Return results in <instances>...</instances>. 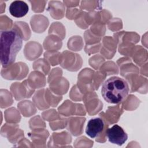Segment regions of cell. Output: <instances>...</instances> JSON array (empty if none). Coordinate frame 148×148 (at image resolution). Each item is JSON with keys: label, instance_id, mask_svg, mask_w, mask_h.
<instances>
[{"label": "cell", "instance_id": "obj_1", "mask_svg": "<svg viewBox=\"0 0 148 148\" xmlns=\"http://www.w3.org/2000/svg\"><path fill=\"white\" fill-rule=\"evenodd\" d=\"M0 40L1 63L6 68L15 61L22 47L23 38L17 29H11L2 31Z\"/></svg>", "mask_w": 148, "mask_h": 148}, {"label": "cell", "instance_id": "obj_2", "mask_svg": "<svg viewBox=\"0 0 148 148\" xmlns=\"http://www.w3.org/2000/svg\"><path fill=\"white\" fill-rule=\"evenodd\" d=\"M129 87L123 79L112 76L104 82L101 87V94L105 101L117 104L123 102L127 97Z\"/></svg>", "mask_w": 148, "mask_h": 148}, {"label": "cell", "instance_id": "obj_3", "mask_svg": "<svg viewBox=\"0 0 148 148\" xmlns=\"http://www.w3.org/2000/svg\"><path fill=\"white\" fill-rule=\"evenodd\" d=\"M109 141L113 144L121 146L128 139V135L123 128L117 124L113 125L106 131Z\"/></svg>", "mask_w": 148, "mask_h": 148}, {"label": "cell", "instance_id": "obj_4", "mask_svg": "<svg viewBox=\"0 0 148 148\" xmlns=\"http://www.w3.org/2000/svg\"><path fill=\"white\" fill-rule=\"evenodd\" d=\"M104 121L100 117H95L90 119L86 128V134L91 138L98 137L104 130Z\"/></svg>", "mask_w": 148, "mask_h": 148}, {"label": "cell", "instance_id": "obj_5", "mask_svg": "<svg viewBox=\"0 0 148 148\" xmlns=\"http://www.w3.org/2000/svg\"><path fill=\"white\" fill-rule=\"evenodd\" d=\"M29 7L28 5L23 1H14L9 8V10L12 16L14 17L20 18L25 16L28 13Z\"/></svg>", "mask_w": 148, "mask_h": 148}]
</instances>
